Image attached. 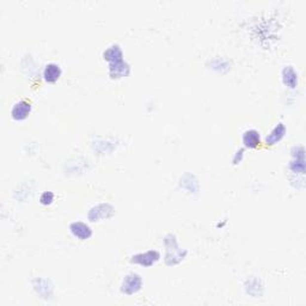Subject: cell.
Here are the masks:
<instances>
[{
  "label": "cell",
  "instance_id": "8",
  "mask_svg": "<svg viewBox=\"0 0 306 306\" xmlns=\"http://www.w3.org/2000/svg\"><path fill=\"white\" fill-rule=\"evenodd\" d=\"M61 67L58 64H48L43 71V78L48 83H55L61 76Z\"/></svg>",
  "mask_w": 306,
  "mask_h": 306
},
{
  "label": "cell",
  "instance_id": "2",
  "mask_svg": "<svg viewBox=\"0 0 306 306\" xmlns=\"http://www.w3.org/2000/svg\"><path fill=\"white\" fill-rule=\"evenodd\" d=\"M141 286H143V280H141L140 275H138L137 273H130L124 277L122 286H121V291H122L124 294L132 296V294L140 291Z\"/></svg>",
  "mask_w": 306,
  "mask_h": 306
},
{
  "label": "cell",
  "instance_id": "5",
  "mask_svg": "<svg viewBox=\"0 0 306 306\" xmlns=\"http://www.w3.org/2000/svg\"><path fill=\"white\" fill-rule=\"evenodd\" d=\"M31 112V104L28 101H19L13 106L11 116L16 121H23L28 117Z\"/></svg>",
  "mask_w": 306,
  "mask_h": 306
},
{
  "label": "cell",
  "instance_id": "1",
  "mask_svg": "<svg viewBox=\"0 0 306 306\" xmlns=\"http://www.w3.org/2000/svg\"><path fill=\"white\" fill-rule=\"evenodd\" d=\"M165 246H166V257H165V262L168 265H177L182 261L187 255V250H181L178 248L176 238L172 234H169V236L165 237Z\"/></svg>",
  "mask_w": 306,
  "mask_h": 306
},
{
  "label": "cell",
  "instance_id": "10",
  "mask_svg": "<svg viewBox=\"0 0 306 306\" xmlns=\"http://www.w3.org/2000/svg\"><path fill=\"white\" fill-rule=\"evenodd\" d=\"M243 144H244L245 147H249V149L257 147L261 144L260 133L256 129L245 130L244 134H243Z\"/></svg>",
  "mask_w": 306,
  "mask_h": 306
},
{
  "label": "cell",
  "instance_id": "13",
  "mask_svg": "<svg viewBox=\"0 0 306 306\" xmlns=\"http://www.w3.org/2000/svg\"><path fill=\"white\" fill-rule=\"evenodd\" d=\"M54 200V194L52 191H46L41 195L39 201H41L42 205H50Z\"/></svg>",
  "mask_w": 306,
  "mask_h": 306
},
{
  "label": "cell",
  "instance_id": "7",
  "mask_svg": "<svg viewBox=\"0 0 306 306\" xmlns=\"http://www.w3.org/2000/svg\"><path fill=\"white\" fill-rule=\"evenodd\" d=\"M129 70H130L129 65L127 64V62H124V60H120L113 62V64H109L110 76L114 79L122 78V76H128Z\"/></svg>",
  "mask_w": 306,
  "mask_h": 306
},
{
  "label": "cell",
  "instance_id": "4",
  "mask_svg": "<svg viewBox=\"0 0 306 306\" xmlns=\"http://www.w3.org/2000/svg\"><path fill=\"white\" fill-rule=\"evenodd\" d=\"M160 259V254L155 250H149L146 253L137 254L132 256L130 262L135 263V265L144 266V267H150V266L154 265L158 260Z\"/></svg>",
  "mask_w": 306,
  "mask_h": 306
},
{
  "label": "cell",
  "instance_id": "3",
  "mask_svg": "<svg viewBox=\"0 0 306 306\" xmlns=\"http://www.w3.org/2000/svg\"><path fill=\"white\" fill-rule=\"evenodd\" d=\"M115 213L114 207L109 203H100V205L92 207L89 212V219L91 222H97L100 219H106L110 218Z\"/></svg>",
  "mask_w": 306,
  "mask_h": 306
},
{
  "label": "cell",
  "instance_id": "12",
  "mask_svg": "<svg viewBox=\"0 0 306 306\" xmlns=\"http://www.w3.org/2000/svg\"><path fill=\"white\" fill-rule=\"evenodd\" d=\"M282 78H283V83L287 85L288 87L291 89H294L298 84V75L297 72L292 69L291 66L285 67L282 71Z\"/></svg>",
  "mask_w": 306,
  "mask_h": 306
},
{
  "label": "cell",
  "instance_id": "9",
  "mask_svg": "<svg viewBox=\"0 0 306 306\" xmlns=\"http://www.w3.org/2000/svg\"><path fill=\"white\" fill-rule=\"evenodd\" d=\"M286 134V127L285 124L280 122L277 126L274 128L273 130L270 132V134L267 135V138H266V144L269 146L271 145H275L276 143H279L281 139L285 137Z\"/></svg>",
  "mask_w": 306,
  "mask_h": 306
},
{
  "label": "cell",
  "instance_id": "11",
  "mask_svg": "<svg viewBox=\"0 0 306 306\" xmlns=\"http://www.w3.org/2000/svg\"><path fill=\"white\" fill-rule=\"evenodd\" d=\"M103 56H104V60H107L109 64L123 60V53L117 44H113L112 47L108 48L106 52H104Z\"/></svg>",
  "mask_w": 306,
  "mask_h": 306
},
{
  "label": "cell",
  "instance_id": "6",
  "mask_svg": "<svg viewBox=\"0 0 306 306\" xmlns=\"http://www.w3.org/2000/svg\"><path fill=\"white\" fill-rule=\"evenodd\" d=\"M70 230H71V232H72L73 236L76 237L80 240L89 239V238L92 236L91 228H90L87 224L81 223V222L72 223L70 226Z\"/></svg>",
  "mask_w": 306,
  "mask_h": 306
}]
</instances>
